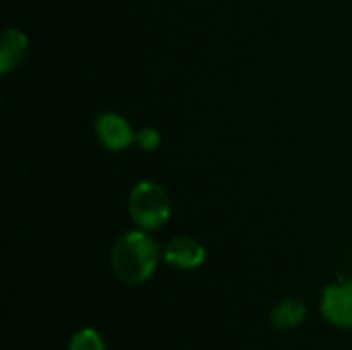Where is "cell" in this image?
<instances>
[{
  "label": "cell",
  "instance_id": "cell-1",
  "mask_svg": "<svg viewBox=\"0 0 352 350\" xmlns=\"http://www.w3.org/2000/svg\"><path fill=\"white\" fill-rule=\"evenodd\" d=\"M159 264V248L142 231L124 233L111 250V268L126 285L146 283Z\"/></svg>",
  "mask_w": 352,
  "mask_h": 350
},
{
  "label": "cell",
  "instance_id": "cell-2",
  "mask_svg": "<svg viewBox=\"0 0 352 350\" xmlns=\"http://www.w3.org/2000/svg\"><path fill=\"white\" fill-rule=\"evenodd\" d=\"M171 212L167 192L155 182H140L130 194V215L142 229H159Z\"/></svg>",
  "mask_w": 352,
  "mask_h": 350
},
{
  "label": "cell",
  "instance_id": "cell-3",
  "mask_svg": "<svg viewBox=\"0 0 352 350\" xmlns=\"http://www.w3.org/2000/svg\"><path fill=\"white\" fill-rule=\"evenodd\" d=\"M322 316L336 328L352 330V283L342 281L330 285L322 295Z\"/></svg>",
  "mask_w": 352,
  "mask_h": 350
},
{
  "label": "cell",
  "instance_id": "cell-4",
  "mask_svg": "<svg viewBox=\"0 0 352 350\" xmlns=\"http://www.w3.org/2000/svg\"><path fill=\"white\" fill-rule=\"evenodd\" d=\"M206 258V252L202 243H198L192 237H177L165 248V260L167 264L179 268V270H194L202 266Z\"/></svg>",
  "mask_w": 352,
  "mask_h": 350
},
{
  "label": "cell",
  "instance_id": "cell-5",
  "mask_svg": "<svg viewBox=\"0 0 352 350\" xmlns=\"http://www.w3.org/2000/svg\"><path fill=\"white\" fill-rule=\"evenodd\" d=\"M95 128H97V136L101 138V142L111 151L126 149L132 142V130L128 122L118 113L107 111V113L97 116Z\"/></svg>",
  "mask_w": 352,
  "mask_h": 350
},
{
  "label": "cell",
  "instance_id": "cell-6",
  "mask_svg": "<svg viewBox=\"0 0 352 350\" xmlns=\"http://www.w3.org/2000/svg\"><path fill=\"white\" fill-rule=\"evenodd\" d=\"M305 316H307V307L301 299H285L272 309L270 324L274 330L289 332L299 328L305 322Z\"/></svg>",
  "mask_w": 352,
  "mask_h": 350
},
{
  "label": "cell",
  "instance_id": "cell-7",
  "mask_svg": "<svg viewBox=\"0 0 352 350\" xmlns=\"http://www.w3.org/2000/svg\"><path fill=\"white\" fill-rule=\"evenodd\" d=\"M25 54H27V37L16 29L4 31L2 45H0V70L4 74L14 70L25 58Z\"/></svg>",
  "mask_w": 352,
  "mask_h": 350
},
{
  "label": "cell",
  "instance_id": "cell-8",
  "mask_svg": "<svg viewBox=\"0 0 352 350\" xmlns=\"http://www.w3.org/2000/svg\"><path fill=\"white\" fill-rule=\"evenodd\" d=\"M68 350H105V342L97 330L82 328L72 336Z\"/></svg>",
  "mask_w": 352,
  "mask_h": 350
},
{
  "label": "cell",
  "instance_id": "cell-9",
  "mask_svg": "<svg viewBox=\"0 0 352 350\" xmlns=\"http://www.w3.org/2000/svg\"><path fill=\"white\" fill-rule=\"evenodd\" d=\"M159 140H161V136H159V132H157V130H153V128L142 130V132L138 134V142H140V146H142L144 151H153V149H157V146H159Z\"/></svg>",
  "mask_w": 352,
  "mask_h": 350
}]
</instances>
